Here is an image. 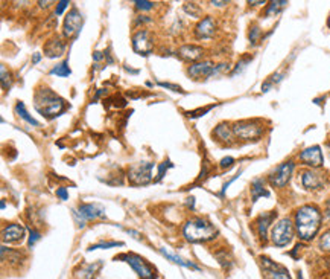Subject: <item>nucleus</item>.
Returning <instances> with one entry per match:
<instances>
[{
  "instance_id": "nucleus-9",
  "label": "nucleus",
  "mask_w": 330,
  "mask_h": 279,
  "mask_svg": "<svg viewBox=\"0 0 330 279\" xmlns=\"http://www.w3.org/2000/svg\"><path fill=\"white\" fill-rule=\"evenodd\" d=\"M122 259H125V261L135 270V273H137L140 276V279H155V272L154 269L145 261V259L139 255H122L119 256Z\"/></svg>"
},
{
  "instance_id": "nucleus-2",
  "label": "nucleus",
  "mask_w": 330,
  "mask_h": 279,
  "mask_svg": "<svg viewBox=\"0 0 330 279\" xmlns=\"http://www.w3.org/2000/svg\"><path fill=\"white\" fill-rule=\"evenodd\" d=\"M35 108L40 111L43 116L53 119L55 116L61 115L64 111L66 102L58 95H55L50 89L43 87L40 90H37L35 93Z\"/></svg>"
},
{
  "instance_id": "nucleus-40",
  "label": "nucleus",
  "mask_w": 330,
  "mask_h": 279,
  "mask_svg": "<svg viewBox=\"0 0 330 279\" xmlns=\"http://www.w3.org/2000/svg\"><path fill=\"white\" fill-rule=\"evenodd\" d=\"M233 162H235V159H233V157H224L221 160V166H222V168H228V166L233 165Z\"/></svg>"
},
{
  "instance_id": "nucleus-21",
  "label": "nucleus",
  "mask_w": 330,
  "mask_h": 279,
  "mask_svg": "<svg viewBox=\"0 0 330 279\" xmlns=\"http://www.w3.org/2000/svg\"><path fill=\"white\" fill-rule=\"evenodd\" d=\"M63 52H64V43L61 40H58V39L47 42V45L44 47V53H46V57H49V58L60 57Z\"/></svg>"
},
{
  "instance_id": "nucleus-36",
  "label": "nucleus",
  "mask_w": 330,
  "mask_h": 279,
  "mask_svg": "<svg viewBox=\"0 0 330 279\" xmlns=\"http://www.w3.org/2000/svg\"><path fill=\"white\" fill-rule=\"evenodd\" d=\"M38 239H40V233H38L37 231H31V232H29V243H28L29 247H32Z\"/></svg>"
},
{
  "instance_id": "nucleus-20",
  "label": "nucleus",
  "mask_w": 330,
  "mask_h": 279,
  "mask_svg": "<svg viewBox=\"0 0 330 279\" xmlns=\"http://www.w3.org/2000/svg\"><path fill=\"white\" fill-rule=\"evenodd\" d=\"M213 136H216L218 140L231 143L235 133H233V127H230L227 122H222V124H219L215 130H213Z\"/></svg>"
},
{
  "instance_id": "nucleus-4",
  "label": "nucleus",
  "mask_w": 330,
  "mask_h": 279,
  "mask_svg": "<svg viewBox=\"0 0 330 279\" xmlns=\"http://www.w3.org/2000/svg\"><path fill=\"white\" fill-rule=\"evenodd\" d=\"M292 236H294V225L289 218L279 220L273 228V232H271V239L279 247L288 246L292 241Z\"/></svg>"
},
{
  "instance_id": "nucleus-14",
  "label": "nucleus",
  "mask_w": 330,
  "mask_h": 279,
  "mask_svg": "<svg viewBox=\"0 0 330 279\" xmlns=\"http://www.w3.org/2000/svg\"><path fill=\"white\" fill-rule=\"evenodd\" d=\"M298 159L303 162V165H307V166H312V168H320L323 165V153H321V148L318 145H314V146H309L306 150H303L298 156Z\"/></svg>"
},
{
  "instance_id": "nucleus-16",
  "label": "nucleus",
  "mask_w": 330,
  "mask_h": 279,
  "mask_svg": "<svg viewBox=\"0 0 330 279\" xmlns=\"http://www.w3.org/2000/svg\"><path fill=\"white\" fill-rule=\"evenodd\" d=\"M2 238L5 243H20V241L25 238V229H23V226L17 225V223H12V225L6 226L3 229Z\"/></svg>"
},
{
  "instance_id": "nucleus-6",
  "label": "nucleus",
  "mask_w": 330,
  "mask_h": 279,
  "mask_svg": "<svg viewBox=\"0 0 330 279\" xmlns=\"http://www.w3.org/2000/svg\"><path fill=\"white\" fill-rule=\"evenodd\" d=\"M233 133L241 140H256L263 135V127L251 121H242L233 125Z\"/></svg>"
},
{
  "instance_id": "nucleus-30",
  "label": "nucleus",
  "mask_w": 330,
  "mask_h": 279,
  "mask_svg": "<svg viewBox=\"0 0 330 279\" xmlns=\"http://www.w3.org/2000/svg\"><path fill=\"white\" fill-rule=\"evenodd\" d=\"M0 70H2V87H3L5 90H8V89L11 87V84H12V81H11V73L6 70L5 66L0 67Z\"/></svg>"
},
{
  "instance_id": "nucleus-1",
  "label": "nucleus",
  "mask_w": 330,
  "mask_h": 279,
  "mask_svg": "<svg viewBox=\"0 0 330 279\" xmlns=\"http://www.w3.org/2000/svg\"><path fill=\"white\" fill-rule=\"evenodd\" d=\"M321 228V212L314 204H304L295 212V231L303 241L314 239Z\"/></svg>"
},
{
  "instance_id": "nucleus-8",
  "label": "nucleus",
  "mask_w": 330,
  "mask_h": 279,
  "mask_svg": "<svg viewBox=\"0 0 330 279\" xmlns=\"http://www.w3.org/2000/svg\"><path fill=\"white\" fill-rule=\"evenodd\" d=\"M292 171H294V162L289 160V162H285V163L279 165L268 177L271 186H274V188H283V186L288 185V182L290 180Z\"/></svg>"
},
{
  "instance_id": "nucleus-10",
  "label": "nucleus",
  "mask_w": 330,
  "mask_h": 279,
  "mask_svg": "<svg viewBox=\"0 0 330 279\" xmlns=\"http://www.w3.org/2000/svg\"><path fill=\"white\" fill-rule=\"evenodd\" d=\"M224 67H225V64H221L216 67L211 61H203V63H195L193 66H190L187 73L195 81H198V80H206L211 75H215L218 70H221Z\"/></svg>"
},
{
  "instance_id": "nucleus-13",
  "label": "nucleus",
  "mask_w": 330,
  "mask_h": 279,
  "mask_svg": "<svg viewBox=\"0 0 330 279\" xmlns=\"http://www.w3.org/2000/svg\"><path fill=\"white\" fill-rule=\"evenodd\" d=\"M82 26V14L78 8H72V11L67 14L64 20V35L66 37H73L80 32Z\"/></svg>"
},
{
  "instance_id": "nucleus-37",
  "label": "nucleus",
  "mask_w": 330,
  "mask_h": 279,
  "mask_svg": "<svg viewBox=\"0 0 330 279\" xmlns=\"http://www.w3.org/2000/svg\"><path fill=\"white\" fill-rule=\"evenodd\" d=\"M259 35H260V29H259V28H253V29H251V32H249V40L253 42V43L257 42Z\"/></svg>"
},
{
  "instance_id": "nucleus-17",
  "label": "nucleus",
  "mask_w": 330,
  "mask_h": 279,
  "mask_svg": "<svg viewBox=\"0 0 330 279\" xmlns=\"http://www.w3.org/2000/svg\"><path fill=\"white\" fill-rule=\"evenodd\" d=\"M215 31H216V22L211 17H204L195 28V34L198 39H210L215 34Z\"/></svg>"
},
{
  "instance_id": "nucleus-12",
  "label": "nucleus",
  "mask_w": 330,
  "mask_h": 279,
  "mask_svg": "<svg viewBox=\"0 0 330 279\" xmlns=\"http://www.w3.org/2000/svg\"><path fill=\"white\" fill-rule=\"evenodd\" d=\"M260 263H262V267L265 270L266 279H290L288 270L285 267L276 264L274 261H271L269 258L260 256Z\"/></svg>"
},
{
  "instance_id": "nucleus-47",
  "label": "nucleus",
  "mask_w": 330,
  "mask_h": 279,
  "mask_svg": "<svg viewBox=\"0 0 330 279\" xmlns=\"http://www.w3.org/2000/svg\"><path fill=\"white\" fill-rule=\"evenodd\" d=\"M265 2H249V5H263Z\"/></svg>"
},
{
  "instance_id": "nucleus-23",
  "label": "nucleus",
  "mask_w": 330,
  "mask_h": 279,
  "mask_svg": "<svg viewBox=\"0 0 330 279\" xmlns=\"http://www.w3.org/2000/svg\"><path fill=\"white\" fill-rule=\"evenodd\" d=\"M160 252L166 256V258H169L170 261H173V263H177V264H180V266H183V267H187V269H192V270H200L195 264L193 263H190V261H186V259H183V258H180V256H177V255H172V253H169V252H166L165 249H160Z\"/></svg>"
},
{
  "instance_id": "nucleus-49",
  "label": "nucleus",
  "mask_w": 330,
  "mask_h": 279,
  "mask_svg": "<svg viewBox=\"0 0 330 279\" xmlns=\"http://www.w3.org/2000/svg\"><path fill=\"white\" fill-rule=\"evenodd\" d=\"M327 23H329V26H330V15H329V20H327Z\"/></svg>"
},
{
  "instance_id": "nucleus-11",
  "label": "nucleus",
  "mask_w": 330,
  "mask_h": 279,
  "mask_svg": "<svg viewBox=\"0 0 330 279\" xmlns=\"http://www.w3.org/2000/svg\"><path fill=\"white\" fill-rule=\"evenodd\" d=\"M132 49L137 52L139 55H149L154 49V43L151 40V35L148 31L142 29L139 32H135L132 37Z\"/></svg>"
},
{
  "instance_id": "nucleus-29",
  "label": "nucleus",
  "mask_w": 330,
  "mask_h": 279,
  "mask_svg": "<svg viewBox=\"0 0 330 279\" xmlns=\"http://www.w3.org/2000/svg\"><path fill=\"white\" fill-rule=\"evenodd\" d=\"M288 5V2H271L268 9H266V15H273V14H277L280 9H283L285 6Z\"/></svg>"
},
{
  "instance_id": "nucleus-25",
  "label": "nucleus",
  "mask_w": 330,
  "mask_h": 279,
  "mask_svg": "<svg viewBox=\"0 0 330 279\" xmlns=\"http://www.w3.org/2000/svg\"><path fill=\"white\" fill-rule=\"evenodd\" d=\"M15 113L20 116L22 119H25L28 124H31V125H35V127H38V122L32 118V116H29V113L26 111V108H25V104L22 102V101H18L17 104H15Z\"/></svg>"
},
{
  "instance_id": "nucleus-3",
  "label": "nucleus",
  "mask_w": 330,
  "mask_h": 279,
  "mask_svg": "<svg viewBox=\"0 0 330 279\" xmlns=\"http://www.w3.org/2000/svg\"><path fill=\"white\" fill-rule=\"evenodd\" d=\"M183 233L190 243H207L216 238L218 231L204 218H192L184 225Z\"/></svg>"
},
{
  "instance_id": "nucleus-34",
  "label": "nucleus",
  "mask_w": 330,
  "mask_h": 279,
  "mask_svg": "<svg viewBox=\"0 0 330 279\" xmlns=\"http://www.w3.org/2000/svg\"><path fill=\"white\" fill-rule=\"evenodd\" d=\"M170 166H172V163H170V162H163V163L159 166V176H157V180L163 179L165 171H167V168H170Z\"/></svg>"
},
{
  "instance_id": "nucleus-32",
  "label": "nucleus",
  "mask_w": 330,
  "mask_h": 279,
  "mask_svg": "<svg viewBox=\"0 0 330 279\" xmlns=\"http://www.w3.org/2000/svg\"><path fill=\"white\" fill-rule=\"evenodd\" d=\"M184 11L187 14H190L192 17H198L200 15V8H198L197 3H186L184 5Z\"/></svg>"
},
{
  "instance_id": "nucleus-33",
  "label": "nucleus",
  "mask_w": 330,
  "mask_h": 279,
  "mask_svg": "<svg viewBox=\"0 0 330 279\" xmlns=\"http://www.w3.org/2000/svg\"><path fill=\"white\" fill-rule=\"evenodd\" d=\"M159 86L160 87H165V89H169V90H172V92H180V93H184V90L180 87V86H177V84H170V83H159Z\"/></svg>"
},
{
  "instance_id": "nucleus-15",
  "label": "nucleus",
  "mask_w": 330,
  "mask_h": 279,
  "mask_svg": "<svg viewBox=\"0 0 330 279\" xmlns=\"http://www.w3.org/2000/svg\"><path fill=\"white\" fill-rule=\"evenodd\" d=\"M301 185H303V188H306L309 191H315V189L323 188L324 179L321 174L315 173L314 170H306L301 173Z\"/></svg>"
},
{
  "instance_id": "nucleus-27",
  "label": "nucleus",
  "mask_w": 330,
  "mask_h": 279,
  "mask_svg": "<svg viewBox=\"0 0 330 279\" xmlns=\"http://www.w3.org/2000/svg\"><path fill=\"white\" fill-rule=\"evenodd\" d=\"M118 246H124L122 243H118V241H101L98 244H91L88 247V250H96V249H110V247H118Z\"/></svg>"
},
{
  "instance_id": "nucleus-5",
  "label": "nucleus",
  "mask_w": 330,
  "mask_h": 279,
  "mask_svg": "<svg viewBox=\"0 0 330 279\" xmlns=\"http://www.w3.org/2000/svg\"><path fill=\"white\" fill-rule=\"evenodd\" d=\"M152 170L154 163L152 162H139L128 170V180L132 186H142L148 185L152 180Z\"/></svg>"
},
{
  "instance_id": "nucleus-42",
  "label": "nucleus",
  "mask_w": 330,
  "mask_h": 279,
  "mask_svg": "<svg viewBox=\"0 0 330 279\" xmlns=\"http://www.w3.org/2000/svg\"><path fill=\"white\" fill-rule=\"evenodd\" d=\"M40 60H41V55H40V53H35V55H34V58H32V63L37 64Z\"/></svg>"
},
{
  "instance_id": "nucleus-44",
  "label": "nucleus",
  "mask_w": 330,
  "mask_h": 279,
  "mask_svg": "<svg viewBox=\"0 0 330 279\" xmlns=\"http://www.w3.org/2000/svg\"><path fill=\"white\" fill-rule=\"evenodd\" d=\"M213 6H225V5H228V2H210Z\"/></svg>"
},
{
  "instance_id": "nucleus-38",
  "label": "nucleus",
  "mask_w": 330,
  "mask_h": 279,
  "mask_svg": "<svg viewBox=\"0 0 330 279\" xmlns=\"http://www.w3.org/2000/svg\"><path fill=\"white\" fill-rule=\"evenodd\" d=\"M56 195L60 197L61 200H69V192H67V189L66 188H60V189H56Z\"/></svg>"
},
{
  "instance_id": "nucleus-28",
  "label": "nucleus",
  "mask_w": 330,
  "mask_h": 279,
  "mask_svg": "<svg viewBox=\"0 0 330 279\" xmlns=\"http://www.w3.org/2000/svg\"><path fill=\"white\" fill-rule=\"evenodd\" d=\"M320 249L323 252H330V229H327L320 238Z\"/></svg>"
},
{
  "instance_id": "nucleus-43",
  "label": "nucleus",
  "mask_w": 330,
  "mask_h": 279,
  "mask_svg": "<svg viewBox=\"0 0 330 279\" xmlns=\"http://www.w3.org/2000/svg\"><path fill=\"white\" fill-rule=\"evenodd\" d=\"M326 217L330 218V200L326 203Z\"/></svg>"
},
{
  "instance_id": "nucleus-39",
  "label": "nucleus",
  "mask_w": 330,
  "mask_h": 279,
  "mask_svg": "<svg viewBox=\"0 0 330 279\" xmlns=\"http://www.w3.org/2000/svg\"><path fill=\"white\" fill-rule=\"evenodd\" d=\"M210 108H211V105H210V107H206V108H203V110H197V111H192V113H190V111H189V116H192V118H197V116H201V113H203V115H204V113H207V111H208Z\"/></svg>"
},
{
  "instance_id": "nucleus-46",
  "label": "nucleus",
  "mask_w": 330,
  "mask_h": 279,
  "mask_svg": "<svg viewBox=\"0 0 330 279\" xmlns=\"http://www.w3.org/2000/svg\"><path fill=\"white\" fill-rule=\"evenodd\" d=\"M102 58V53L101 52H94V60L98 61V60H101Z\"/></svg>"
},
{
  "instance_id": "nucleus-45",
  "label": "nucleus",
  "mask_w": 330,
  "mask_h": 279,
  "mask_svg": "<svg viewBox=\"0 0 330 279\" xmlns=\"http://www.w3.org/2000/svg\"><path fill=\"white\" fill-rule=\"evenodd\" d=\"M53 2H38V5H40L41 8H49Z\"/></svg>"
},
{
  "instance_id": "nucleus-41",
  "label": "nucleus",
  "mask_w": 330,
  "mask_h": 279,
  "mask_svg": "<svg viewBox=\"0 0 330 279\" xmlns=\"http://www.w3.org/2000/svg\"><path fill=\"white\" fill-rule=\"evenodd\" d=\"M187 206H189L190 209L195 208V197H189V198H187Z\"/></svg>"
},
{
  "instance_id": "nucleus-19",
  "label": "nucleus",
  "mask_w": 330,
  "mask_h": 279,
  "mask_svg": "<svg viewBox=\"0 0 330 279\" xmlns=\"http://www.w3.org/2000/svg\"><path fill=\"white\" fill-rule=\"evenodd\" d=\"M274 218H276V212H265V214L259 215V218L256 220V228H257V232H259V236L262 241H266L268 228Z\"/></svg>"
},
{
  "instance_id": "nucleus-35",
  "label": "nucleus",
  "mask_w": 330,
  "mask_h": 279,
  "mask_svg": "<svg viewBox=\"0 0 330 279\" xmlns=\"http://www.w3.org/2000/svg\"><path fill=\"white\" fill-rule=\"evenodd\" d=\"M67 6H69L67 0H61V2H58V3H56V9H55V14H56V15H61L63 11H64Z\"/></svg>"
},
{
  "instance_id": "nucleus-22",
  "label": "nucleus",
  "mask_w": 330,
  "mask_h": 279,
  "mask_svg": "<svg viewBox=\"0 0 330 279\" xmlns=\"http://www.w3.org/2000/svg\"><path fill=\"white\" fill-rule=\"evenodd\" d=\"M265 182L263 179H257L253 182V186H251V192H253V201H257L259 197H268L269 192L265 189Z\"/></svg>"
},
{
  "instance_id": "nucleus-7",
  "label": "nucleus",
  "mask_w": 330,
  "mask_h": 279,
  "mask_svg": "<svg viewBox=\"0 0 330 279\" xmlns=\"http://www.w3.org/2000/svg\"><path fill=\"white\" fill-rule=\"evenodd\" d=\"M73 215L78 220V225L81 228L85 226L87 220H94V218H104L105 217V211L98 206V204H91V203H82L80 204L78 211H73Z\"/></svg>"
},
{
  "instance_id": "nucleus-26",
  "label": "nucleus",
  "mask_w": 330,
  "mask_h": 279,
  "mask_svg": "<svg viewBox=\"0 0 330 279\" xmlns=\"http://www.w3.org/2000/svg\"><path fill=\"white\" fill-rule=\"evenodd\" d=\"M101 264H94V266H87L84 269H81L80 272L76 273V279H93L96 270L99 269Z\"/></svg>"
},
{
  "instance_id": "nucleus-31",
  "label": "nucleus",
  "mask_w": 330,
  "mask_h": 279,
  "mask_svg": "<svg viewBox=\"0 0 330 279\" xmlns=\"http://www.w3.org/2000/svg\"><path fill=\"white\" fill-rule=\"evenodd\" d=\"M134 5H135V8L142 9V11H149L154 8V2H146V0H135Z\"/></svg>"
},
{
  "instance_id": "nucleus-48",
  "label": "nucleus",
  "mask_w": 330,
  "mask_h": 279,
  "mask_svg": "<svg viewBox=\"0 0 330 279\" xmlns=\"http://www.w3.org/2000/svg\"><path fill=\"white\" fill-rule=\"evenodd\" d=\"M327 150H329V156H330V142L327 143Z\"/></svg>"
},
{
  "instance_id": "nucleus-18",
  "label": "nucleus",
  "mask_w": 330,
  "mask_h": 279,
  "mask_svg": "<svg viewBox=\"0 0 330 279\" xmlns=\"http://www.w3.org/2000/svg\"><path fill=\"white\" fill-rule=\"evenodd\" d=\"M178 55L186 61H198L200 58H203L204 49L195 45H184L178 49Z\"/></svg>"
},
{
  "instance_id": "nucleus-24",
  "label": "nucleus",
  "mask_w": 330,
  "mask_h": 279,
  "mask_svg": "<svg viewBox=\"0 0 330 279\" xmlns=\"http://www.w3.org/2000/svg\"><path fill=\"white\" fill-rule=\"evenodd\" d=\"M70 67H69V60H64L63 63H60L58 66H55L52 70H50V75H56V77H61V78H67L70 77Z\"/></svg>"
}]
</instances>
